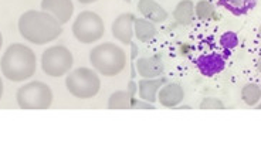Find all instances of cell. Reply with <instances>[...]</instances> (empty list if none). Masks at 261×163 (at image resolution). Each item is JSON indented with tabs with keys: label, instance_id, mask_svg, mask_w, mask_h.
<instances>
[{
	"label": "cell",
	"instance_id": "20",
	"mask_svg": "<svg viewBox=\"0 0 261 163\" xmlns=\"http://www.w3.org/2000/svg\"><path fill=\"white\" fill-rule=\"evenodd\" d=\"M195 14L196 17L202 21H209V20L215 19L216 9L213 3L209 0H200L197 2L195 6Z\"/></svg>",
	"mask_w": 261,
	"mask_h": 163
},
{
	"label": "cell",
	"instance_id": "12",
	"mask_svg": "<svg viewBox=\"0 0 261 163\" xmlns=\"http://www.w3.org/2000/svg\"><path fill=\"white\" fill-rule=\"evenodd\" d=\"M185 98V91L179 84H165L158 92V102L165 108H176Z\"/></svg>",
	"mask_w": 261,
	"mask_h": 163
},
{
	"label": "cell",
	"instance_id": "13",
	"mask_svg": "<svg viewBox=\"0 0 261 163\" xmlns=\"http://www.w3.org/2000/svg\"><path fill=\"white\" fill-rule=\"evenodd\" d=\"M168 79L163 77H158V78H145L141 79L138 83V95L141 99H144L146 102H156L158 101V92L162 88L163 85L166 84Z\"/></svg>",
	"mask_w": 261,
	"mask_h": 163
},
{
	"label": "cell",
	"instance_id": "22",
	"mask_svg": "<svg viewBox=\"0 0 261 163\" xmlns=\"http://www.w3.org/2000/svg\"><path fill=\"white\" fill-rule=\"evenodd\" d=\"M200 110H224V104L222 99L213 97L204 98L200 104Z\"/></svg>",
	"mask_w": 261,
	"mask_h": 163
},
{
	"label": "cell",
	"instance_id": "23",
	"mask_svg": "<svg viewBox=\"0 0 261 163\" xmlns=\"http://www.w3.org/2000/svg\"><path fill=\"white\" fill-rule=\"evenodd\" d=\"M132 110H155L153 104L146 102L144 99H135V102L132 105Z\"/></svg>",
	"mask_w": 261,
	"mask_h": 163
},
{
	"label": "cell",
	"instance_id": "26",
	"mask_svg": "<svg viewBox=\"0 0 261 163\" xmlns=\"http://www.w3.org/2000/svg\"><path fill=\"white\" fill-rule=\"evenodd\" d=\"M80 3H83V5H91V3H95L98 0H79Z\"/></svg>",
	"mask_w": 261,
	"mask_h": 163
},
{
	"label": "cell",
	"instance_id": "17",
	"mask_svg": "<svg viewBox=\"0 0 261 163\" xmlns=\"http://www.w3.org/2000/svg\"><path fill=\"white\" fill-rule=\"evenodd\" d=\"M173 17L176 20V23L182 26H188L190 23H193L195 19V5L192 0H180L173 10Z\"/></svg>",
	"mask_w": 261,
	"mask_h": 163
},
{
	"label": "cell",
	"instance_id": "7",
	"mask_svg": "<svg viewBox=\"0 0 261 163\" xmlns=\"http://www.w3.org/2000/svg\"><path fill=\"white\" fill-rule=\"evenodd\" d=\"M74 57L71 51L64 46H53L47 48L41 56V68L47 75L60 78L71 71Z\"/></svg>",
	"mask_w": 261,
	"mask_h": 163
},
{
	"label": "cell",
	"instance_id": "19",
	"mask_svg": "<svg viewBox=\"0 0 261 163\" xmlns=\"http://www.w3.org/2000/svg\"><path fill=\"white\" fill-rule=\"evenodd\" d=\"M242 99L248 105V106H255L257 102L261 101V87L257 84L244 85L242 90Z\"/></svg>",
	"mask_w": 261,
	"mask_h": 163
},
{
	"label": "cell",
	"instance_id": "1",
	"mask_svg": "<svg viewBox=\"0 0 261 163\" xmlns=\"http://www.w3.org/2000/svg\"><path fill=\"white\" fill-rule=\"evenodd\" d=\"M19 32L29 43L43 46L59 39L63 33V24L47 12L29 10L20 16Z\"/></svg>",
	"mask_w": 261,
	"mask_h": 163
},
{
	"label": "cell",
	"instance_id": "8",
	"mask_svg": "<svg viewBox=\"0 0 261 163\" xmlns=\"http://www.w3.org/2000/svg\"><path fill=\"white\" fill-rule=\"evenodd\" d=\"M226 57L224 54L220 52H209V54H203L199 59L196 60V67L199 68V72L204 77H215L217 74L224 71L226 68Z\"/></svg>",
	"mask_w": 261,
	"mask_h": 163
},
{
	"label": "cell",
	"instance_id": "27",
	"mask_svg": "<svg viewBox=\"0 0 261 163\" xmlns=\"http://www.w3.org/2000/svg\"><path fill=\"white\" fill-rule=\"evenodd\" d=\"M257 70L261 72V51L258 54V60H257Z\"/></svg>",
	"mask_w": 261,
	"mask_h": 163
},
{
	"label": "cell",
	"instance_id": "16",
	"mask_svg": "<svg viewBox=\"0 0 261 163\" xmlns=\"http://www.w3.org/2000/svg\"><path fill=\"white\" fill-rule=\"evenodd\" d=\"M219 5L224 7L228 13L240 17L250 13L257 6V0H219Z\"/></svg>",
	"mask_w": 261,
	"mask_h": 163
},
{
	"label": "cell",
	"instance_id": "3",
	"mask_svg": "<svg viewBox=\"0 0 261 163\" xmlns=\"http://www.w3.org/2000/svg\"><path fill=\"white\" fill-rule=\"evenodd\" d=\"M94 70L105 77H115L125 70L126 65V54L124 48H121L114 43H102L94 47L90 52Z\"/></svg>",
	"mask_w": 261,
	"mask_h": 163
},
{
	"label": "cell",
	"instance_id": "28",
	"mask_svg": "<svg viewBox=\"0 0 261 163\" xmlns=\"http://www.w3.org/2000/svg\"><path fill=\"white\" fill-rule=\"evenodd\" d=\"M2 95H3V81L0 78V99H2Z\"/></svg>",
	"mask_w": 261,
	"mask_h": 163
},
{
	"label": "cell",
	"instance_id": "32",
	"mask_svg": "<svg viewBox=\"0 0 261 163\" xmlns=\"http://www.w3.org/2000/svg\"><path fill=\"white\" fill-rule=\"evenodd\" d=\"M257 110H261V102L260 104H257Z\"/></svg>",
	"mask_w": 261,
	"mask_h": 163
},
{
	"label": "cell",
	"instance_id": "6",
	"mask_svg": "<svg viewBox=\"0 0 261 163\" xmlns=\"http://www.w3.org/2000/svg\"><path fill=\"white\" fill-rule=\"evenodd\" d=\"M72 36L83 44H94L102 39L105 33L104 21L95 12L85 10L77 16L71 27Z\"/></svg>",
	"mask_w": 261,
	"mask_h": 163
},
{
	"label": "cell",
	"instance_id": "2",
	"mask_svg": "<svg viewBox=\"0 0 261 163\" xmlns=\"http://www.w3.org/2000/svg\"><path fill=\"white\" fill-rule=\"evenodd\" d=\"M37 59L30 47L14 43L7 47L6 52L0 60V68L6 79L20 83L32 78L36 72Z\"/></svg>",
	"mask_w": 261,
	"mask_h": 163
},
{
	"label": "cell",
	"instance_id": "21",
	"mask_svg": "<svg viewBox=\"0 0 261 163\" xmlns=\"http://www.w3.org/2000/svg\"><path fill=\"white\" fill-rule=\"evenodd\" d=\"M220 46L224 50H227V52L234 50L236 47L239 46V36L234 32H226L220 37Z\"/></svg>",
	"mask_w": 261,
	"mask_h": 163
},
{
	"label": "cell",
	"instance_id": "18",
	"mask_svg": "<svg viewBox=\"0 0 261 163\" xmlns=\"http://www.w3.org/2000/svg\"><path fill=\"white\" fill-rule=\"evenodd\" d=\"M135 95H132L128 90L126 91H115L108 99L110 110H132L135 102Z\"/></svg>",
	"mask_w": 261,
	"mask_h": 163
},
{
	"label": "cell",
	"instance_id": "15",
	"mask_svg": "<svg viewBox=\"0 0 261 163\" xmlns=\"http://www.w3.org/2000/svg\"><path fill=\"white\" fill-rule=\"evenodd\" d=\"M134 34L139 41L149 43L156 37L158 29L153 21L141 17V19H135V21H134Z\"/></svg>",
	"mask_w": 261,
	"mask_h": 163
},
{
	"label": "cell",
	"instance_id": "14",
	"mask_svg": "<svg viewBox=\"0 0 261 163\" xmlns=\"http://www.w3.org/2000/svg\"><path fill=\"white\" fill-rule=\"evenodd\" d=\"M138 12L144 16V19L150 20L153 23H163L168 19V12L155 0H139Z\"/></svg>",
	"mask_w": 261,
	"mask_h": 163
},
{
	"label": "cell",
	"instance_id": "9",
	"mask_svg": "<svg viewBox=\"0 0 261 163\" xmlns=\"http://www.w3.org/2000/svg\"><path fill=\"white\" fill-rule=\"evenodd\" d=\"M135 14L134 13H122L114 20L111 27L112 36L121 41L125 46H129L134 39V21H135Z\"/></svg>",
	"mask_w": 261,
	"mask_h": 163
},
{
	"label": "cell",
	"instance_id": "33",
	"mask_svg": "<svg viewBox=\"0 0 261 163\" xmlns=\"http://www.w3.org/2000/svg\"><path fill=\"white\" fill-rule=\"evenodd\" d=\"M124 2H126V3H130V0H124Z\"/></svg>",
	"mask_w": 261,
	"mask_h": 163
},
{
	"label": "cell",
	"instance_id": "11",
	"mask_svg": "<svg viewBox=\"0 0 261 163\" xmlns=\"http://www.w3.org/2000/svg\"><path fill=\"white\" fill-rule=\"evenodd\" d=\"M135 68L142 78H158L162 77L165 72V63L161 54H155L150 57H141L137 60Z\"/></svg>",
	"mask_w": 261,
	"mask_h": 163
},
{
	"label": "cell",
	"instance_id": "5",
	"mask_svg": "<svg viewBox=\"0 0 261 163\" xmlns=\"http://www.w3.org/2000/svg\"><path fill=\"white\" fill-rule=\"evenodd\" d=\"M51 88L41 81H32L17 90L16 101L21 110H48L53 105Z\"/></svg>",
	"mask_w": 261,
	"mask_h": 163
},
{
	"label": "cell",
	"instance_id": "30",
	"mask_svg": "<svg viewBox=\"0 0 261 163\" xmlns=\"http://www.w3.org/2000/svg\"><path fill=\"white\" fill-rule=\"evenodd\" d=\"M3 46V36H2V33H0V48Z\"/></svg>",
	"mask_w": 261,
	"mask_h": 163
},
{
	"label": "cell",
	"instance_id": "25",
	"mask_svg": "<svg viewBox=\"0 0 261 163\" xmlns=\"http://www.w3.org/2000/svg\"><path fill=\"white\" fill-rule=\"evenodd\" d=\"M129 46H130V48H132V56H130V59L134 60V59H135V57H137V54H138V48H137V46H135V44H134V43H130Z\"/></svg>",
	"mask_w": 261,
	"mask_h": 163
},
{
	"label": "cell",
	"instance_id": "24",
	"mask_svg": "<svg viewBox=\"0 0 261 163\" xmlns=\"http://www.w3.org/2000/svg\"><path fill=\"white\" fill-rule=\"evenodd\" d=\"M128 91L132 94V95H137V92H138V85L135 81H132L130 79L129 83H128Z\"/></svg>",
	"mask_w": 261,
	"mask_h": 163
},
{
	"label": "cell",
	"instance_id": "29",
	"mask_svg": "<svg viewBox=\"0 0 261 163\" xmlns=\"http://www.w3.org/2000/svg\"><path fill=\"white\" fill-rule=\"evenodd\" d=\"M179 110H190V106H186V105H182V106H176Z\"/></svg>",
	"mask_w": 261,
	"mask_h": 163
},
{
	"label": "cell",
	"instance_id": "31",
	"mask_svg": "<svg viewBox=\"0 0 261 163\" xmlns=\"http://www.w3.org/2000/svg\"><path fill=\"white\" fill-rule=\"evenodd\" d=\"M258 37H260V40H261V26H260V29H258Z\"/></svg>",
	"mask_w": 261,
	"mask_h": 163
},
{
	"label": "cell",
	"instance_id": "10",
	"mask_svg": "<svg viewBox=\"0 0 261 163\" xmlns=\"http://www.w3.org/2000/svg\"><path fill=\"white\" fill-rule=\"evenodd\" d=\"M41 10L51 14L54 19L59 20L60 24L68 23L74 13L72 0H43Z\"/></svg>",
	"mask_w": 261,
	"mask_h": 163
},
{
	"label": "cell",
	"instance_id": "4",
	"mask_svg": "<svg viewBox=\"0 0 261 163\" xmlns=\"http://www.w3.org/2000/svg\"><path fill=\"white\" fill-rule=\"evenodd\" d=\"M65 87L72 97L80 99H90L98 95L101 90V79L95 70L80 67L68 72L65 78Z\"/></svg>",
	"mask_w": 261,
	"mask_h": 163
}]
</instances>
